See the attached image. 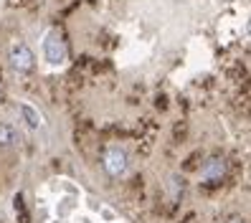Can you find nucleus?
Returning <instances> with one entry per match:
<instances>
[{"label":"nucleus","mask_w":251,"mask_h":223,"mask_svg":"<svg viewBox=\"0 0 251 223\" xmlns=\"http://www.w3.org/2000/svg\"><path fill=\"white\" fill-rule=\"evenodd\" d=\"M8 58H10V66L16 69L18 74H31V71H33V66H36V56H33V51L28 49L23 41L13 43Z\"/></svg>","instance_id":"obj_1"},{"label":"nucleus","mask_w":251,"mask_h":223,"mask_svg":"<svg viewBox=\"0 0 251 223\" xmlns=\"http://www.w3.org/2000/svg\"><path fill=\"white\" fill-rule=\"evenodd\" d=\"M101 165H104V173L109 177H122L127 173V152L122 150V147H109V150L104 152V160H101Z\"/></svg>","instance_id":"obj_2"},{"label":"nucleus","mask_w":251,"mask_h":223,"mask_svg":"<svg viewBox=\"0 0 251 223\" xmlns=\"http://www.w3.org/2000/svg\"><path fill=\"white\" fill-rule=\"evenodd\" d=\"M43 58H46L51 66H61L64 58H66L64 41L58 38V33H53V31H49L46 38H43Z\"/></svg>","instance_id":"obj_3"},{"label":"nucleus","mask_w":251,"mask_h":223,"mask_svg":"<svg viewBox=\"0 0 251 223\" xmlns=\"http://www.w3.org/2000/svg\"><path fill=\"white\" fill-rule=\"evenodd\" d=\"M224 175H226V162L218 160V157L205 160V165L201 168V180L203 183H218V180H224Z\"/></svg>","instance_id":"obj_4"},{"label":"nucleus","mask_w":251,"mask_h":223,"mask_svg":"<svg viewBox=\"0 0 251 223\" xmlns=\"http://www.w3.org/2000/svg\"><path fill=\"white\" fill-rule=\"evenodd\" d=\"M18 112H21V117H23V122L31 127V129H41V127H43V117H41V112L33 107V104L21 101V104H18Z\"/></svg>","instance_id":"obj_5"},{"label":"nucleus","mask_w":251,"mask_h":223,"mask_svg":"<svg viewBox=\"0 0 251 223\" xmlns=\"http://www.w3.org/2000/svg\"><path fill=\"white\" fill-rule=\"evenodd\" d=\"M18 132L16 127H10L5 122H0V147H13V145H18Z\"/></svg>","instance_id":"obj_6"},{"label":"nucleus","mask_w":251,"mask_h":223,"mask_svg":"<svg viewBox=\"0 0 251 223\" xmlns=\"http://www.w3.org/2000/svg\"><path fill=\"white\" fill-rule=\"evenodd\" d=\"M228 223H244V221H241V218H231Z\"/></svg>","instance_id":"obj_7"},{"label":"nucleus","mask_w":251,"mask_h":223,"mask_svg":"<svg viewBox=\"0 0 251 223\" xmlns=\"http://www.w3.org/2000/svg\"><path fill=\"white\" fill-rule=\"evenodd\" d=\"M249 36H251V21H249Z\"/></svg>","instance_id":"obj_8"},{"label":"nucleus","mask_w":251,"mask_h":223,"mask_svg":"<svg viewBox=\"0 0 251 223\" xmlns=\"http://www.w3.org/2000/svg\"><path fill=\"white\" fill-rule=\"evenodd\" d=\"M0 99H3V89H0Z\"/></svg>","instance_id":"obj_9"}]
</instances>
